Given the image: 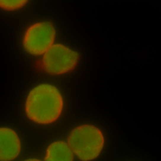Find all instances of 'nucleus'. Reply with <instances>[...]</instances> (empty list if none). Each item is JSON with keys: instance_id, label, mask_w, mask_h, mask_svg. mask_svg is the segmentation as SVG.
Listing matches in <instances>:
<instances>
[{"instance_id": "nucleus-5", "label": "nucleus", "mask_w": 161, "mask_h": 161, "mask_svg": "<svg viewBox=\"0 0 161 161\" xmlns=\"http://www.w3.org/2000/svg\"><path fill=\"white\" fill-rule=\"evenodd\" d=\"M21 144L17 133L9 128H0V161H11L20 153Z\"/></svg>"}, {"instance_id": "nucleus-6", "label": "nucleus", "mask_w": 161, "mask_h": 161, "mask_svg": "<svg viewBox=\"0 0 161 161\" xmlns=\"http://www.w3.org/2000/svg\"><path fill=\"white\" fill-rule=\"evenodd\" d=\"M74 153L65 142H54L48 146L44 161H73Z\"/></svg>"}, {"instance_id": "nucleus-3", "label": "nucleus", "mask_w": 161, "mask_h": 161, "mask_svg": "<svg viewBox=\"0 0 161 161\" xmlns=\"http://www.w3.org/2000/svg\"><path fill=\"white\" fill-rule=\"evenodd\" d=\"M78 58L77 52L57 44L50 47L44 54L41 65L49 74L61 75L72 71L77 65Z\"/></svg>"}, {"instance_id": "nucleus-7", "label": "nucleus", "mask_w": 161, "mask_h": 161, "mask_svg": "<svg viewBox=\"0 0 161 161\" xmlns=\"http://www.w3.org/2000/svg\"><path fill=\"white\" fill-rule=\"evenodd\" d=\"M26 2L25 0H0V7L6 10H15L22 7Z\"/></svg>"}, {"instance_id": "nucleus-8", "label": "nucleus", "mask_w": 161, "mask_h": 161, "mask_svg": "<svg viewBox=\"0 0 161 161\" xmlns=\"http://www.w3.org/2000/svg\"><path fill=\"white\" fill-rule=\"evenodd\" d=\"M25 161H40L38 159H28V160H25Z\"/></svg>"}, {"instance_id": "nucleus-2", "label": "nucleus", "mask_w": 161, "mask_h": 161, "mask_svg": "<svg viewBox=\"0 0 161 161\" xmlns=\"http://www.w3.org/2000/svg\"><path fill=\"white\" fill-rule=\"evenodd\" d=\"M67 145L82 161H90L99 157L104 146V136L97 127L84 124L69 134Z\"/></svg>"}, {"instance_id": "nucleus-4", "label": "nucleus", "mask_w": 161, "mask_h": 161, "mask_svg": "<svg viewBox=\"0 0 161 161\" xmlns=\"http://www.w3.org/2000/svg\"><path fill=\"white\" fill-rule=\"evenodd\" d=\"M54 37L55 30L52 23L49 21L38 22L31 25L25 32L23 46L31 54H44L54 45Z\"/></svg>"}, {"instance_id": "nucleus-1", "label": "nucleus", "mask_w": 161, "mask_h": 161, "mask_svg": "<svg viewBox=\"0 0 161 161\" xmlns=\"http://www.w3.org/2000/svg\"><path fill=\"white\" fill-rule=\"evenodd\" d=\"M63 106L60 91L52 85L44 84L30 92L25 110L30 120L40 124H49L60 117Z\"/></svg>"}]
</instances>
